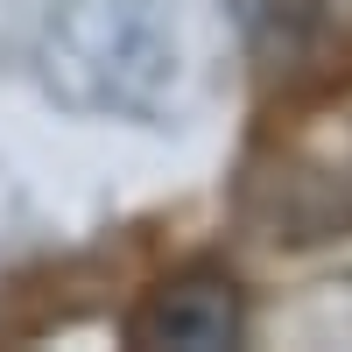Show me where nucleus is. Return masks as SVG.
<instances>
[{
  "label": "nucleus",
  "instance_id": "obj_1",
  "mask_svg": "<svg viewBox=\"0 0 352 352\" xmlns=\"http://www.w3.org/2000/svg\"><path fill=\"white\" fill-rule=\"evenodd\" d=\"M148 338L155 345H176V352H219L240 338V296H232V282L219 275H190L155 296L148 310Z\"/></svg>",
  "mask_w": 352,
  "mask_h": 352
}]
</instances>
